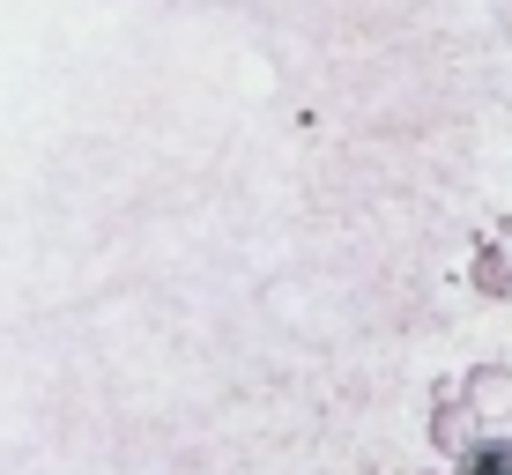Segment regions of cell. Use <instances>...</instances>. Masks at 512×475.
I'll return each mask as SVG.
<instances>
[{"label":"cell","instance_id":"obj_1","mask_svg":"<svg viewBox=\"0 0 512 475\" xmlns=\"http://www.w3.org/2000/svg\"><path fill=\"white\" fill-rule=\"evenodd\" d=\"M468 401H475V416H512V372L483 364V372L468 379Z\"/></svg>","mask_w":512,"mask_h":475},{"label":"cell","instance_id":"obj_2","mask_svg":"<svg viewBox=\"0 0 512 475\" xmlns=\"http://www.w3.org/2000/svg\"><path fill=\"white\" fill-rule=\"evenodd\" d=\"M468 475H512V446H483L468 461Z\"/></svg>","mask_w":512,"mask_h":475},{"label":"cell","instance_id":"obj_3","mask_svg":"<svg viewBox=\"0 0 512 475\" xmlns=\"http://www.w3.org/2000/svg\"><path fill=\"white\" fill-rule=\"evenodd\" d=\"M431 438H438V446H461V438H468V416H461V409H453V416L438 409V424H431Z\"/></svg>","mask_w":512,"mask_h":475}]
</instances>
